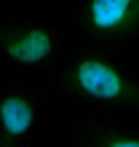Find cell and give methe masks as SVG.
<instances>
[{"label":"cell","mask_w":139,"mask_h":147,"mask_svg":"<svg viewBox=\"0 0 139 147\" xmlns=\"http://www.w3.org/2000/svg\"><path fill=\"white\" fill-rule=\"evenodd\" d=\"M48 83L78 115L139 118V75L104 48L67 51Z\"/></svg>","instance_id":"6da1fadb"},{"label":"cell","mask_w":139,"mask_h":147,"mask_svg":"<svg viewBox=\"0 0 139 147\" xmlns=\"http://www.w3.org/2000/svg\"><path fill=\"white\" fill-rule=\"evenodd\" d=\"M67 54L59 48L56 27L46 19H0V64L19 78H46Z\"/></svg>","instance_id":"7a4b0ae2"},{"label":"cell","mask_w":139,"mask_h":147,"mask_svg":"<svg viewBox=\"0 0 139 147\" xmlns=\"http://www.w3.org/2000/svg\"><path fill=\"white\" fill-rule=\"evenodd\" d=\"M59 91L51 83H38L35 78H16L0 83V144L27 147L30 139L48 123L51 105Z\"/></svg>","instance_id":"3957f363"},{"label":"cell","mask_w":139,"mask_h":147,"mask_svg":"<svg viewBox=\"0 0 139 147\" xmlns=\"http://www.w3.org/2000/svg\"><path fill=\"white\" fill-rule=\"evenodd\" d=\"M139 38V0H78L72 46L112 48Z\"/></svg>","instance_id":"277c9868"},{"label":"cell","mask_w":139,"mask_h":147,"mask_svg":"<svg viewBox=\"0 0 139 147\" xmlns=\"http://www.w3.org/2000/svg\"><path fill=\"white\" fill-rule=\"evenodd\" d=\"M64 147H139L134 118L78 115L64 131Z\"/></svg>","instance_id":"5b68a950"},{"label":"cell","mask_w":139,"mask_h":147,"mask_svg":"<svg viewBox=\"0 0 139 147\" xmlns=\"http://www.w3.org/2000/svg\"><path fill=\"white\" fill-rule=\"evenodd\" d=\"M0 3H40V8H56L62 0H0Z\"/></svg>","instance_id":"8992f818"},{"label":"cell","mask_w":139,"mask_h":147,"mask_svg":"<svg viewBox=\"0 0 139 147\" xmlns=\"http://www.w3.org/2000/svg\"><path fill=\"white\" fill-rule=\"evenodd\" d=\"M0 147H8V144H0Z\"/></svg>","instance_id":"52a82bcc"}]
</instances>
